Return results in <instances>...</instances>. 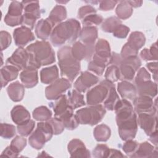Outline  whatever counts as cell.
Segmentation results:
<instances>
[{
  "mask_svg": "<svg viewBox=\"0 0 158 158\" xmlns=\"http://www.w3.org/2000/svg\"><path fill=\"white\" fill-rule=\"evenodd\" d=\"M19 70L10 65H6L1 69V88L6 86L7 84L15 79L19 74Z\"/></svg>",
  "mask_w": 158,
  "mask_h": 158,
  "instance_id": "4316f807",
  "label": "cell"
},
{
  "mask_svg": "<svg viewBox=\"0 0 158 158\" xmlns=\"http://www.w3.org/2000/svg\"><path fill=\"white\" fill-rule=\"evenodd\" d=\"M60 75L72 82L80 71V62L76 59L72 52V48L69 46L62 47L57 51Z\"/></svg>",
  "mask_w": 158,
  "mask_h": 158,
  "instance_id": "3957f363",
  "label": "cell"
},
{
  "mask_svg": "<svg viewBox=\"0 0 158 158\" xmlns=\"http://www.w3.org/2000/svg\"><path fill=\"white\" fill-rule=\"evenodd\" d=\"M47 122L50 124L52 129L54 135L60 134L65 128L63 123L56 117H54L52 118H51L49 120H47Z\"/></svg>",
  "mask_w": 158,
  "mask_h": 158,
  "instance_id": "c3c4849f",
  "label": "cell"
},
{
  "mask_svg": "<svg viewBox=\"0 0 158 158\" xmlns=\"http://www.w3.org/2000/svg\"><path fill=\"white\" fill-rule=\"evenodd\" d=\"M52 106L54 112V117L59 118L63 114H64L71 107L69 106L67 101V96L63 94L57 99H56Z\"/></svg>",
  "mask_w": 158,
  "mask_h": 158,
  "instance_id": "1f68e13d",
  "label": "cell"
},
{
  "mask_svg": "<svg viewBox=\"0 0 158 158\" xmlns=\"http://www.w3.org/2000/svg\"><path fill=\"white\" fill-rule=\"evenodd\" d=\"M115 13L119 19L125 20L131 15L133 7L128 3V1H122L117 5Z\"/></svg>",
  "mask_w": 158,
  "mask_h": 158,
  "instance_id": "d590c367",
  "label": "cell"
},
{
  "mask_svg": "<svg viewBox=\"0 0 158 158\" xmlns=\"http://www.w3.org/2000/svg\"><path fill=\"white\" fill-rule=\"evenodd\" d=\"M106 112L105 107L98 104L79 109L75 115L80 124L93 126L101 121Z\"/></svg>",
  "mask_w": 158,
  "mask_h": 158,
  "instance_id": "277c9868",
  "label": "cell"
},
{
  "mask_svg": "<svg viewBox=\"0 0 158 158\" xmlns=\"http://www.w3.org/2000/svg\"><path fill=\"white\" fill-rule=\"evenodd\" d=\"M120 151L115 149H110V152L109 155V157H125Z\"/></svg>",
  "mask_w": 158,
  "mask_h": 158,
  "instance_id": "6125c7cd",
  "label": "cell"
},
{
  "mask_svg": "<svg viewBox=\"0 0 158 158\" xmlns=\"http://www.w3.org/2000/svg\"><path fill=\"white\" fill-rule=\"evenodd\" d=\"M94 55L105 60L109 64L111 56L109 43L105 39L100 38L97 41L94 47Z\"/></svg>",
  "mask_w": 158,
  "mask_h": 158,
  "instance_id": "cb8c5ba5",
  "label": "cell"
},
{
  "mask_svg": "<svg viewBox=\"0 0 158 158\" xmlns=\"http://www.w3.org/2000/svg\"><path fill=\"white\" fill-rule=\"evenodd\" d=\"M149 80H151V75L147 71V70L144 67L141 68L138 70L137 75L135 77L136 85H138L139 84H141L143 82H145Z\"/></svg>",
  "mask_w": 158,
  "mask_h": 158,
  "instance_id": "f907efd6",
  "label": "cell"
},
{
  "mask_svg": "<svg viewBox=\"0 0 158 158\" xmlns=\"http://www.w3.org/2000/svg\"><path fill=\"white\" fill-rule=\"evenodd\" d=\"M120 71V80L122 81H131L135 75V70L130 65L122 62L118 67Z\"/></svg>",
  "mask_w": 158,
  "mask_h": 158,
  "instance_id": "8d00e7d4",
  "label": "cell"
},
{
  "mask_svg": "<svg viewBox=\"0 0 158 158\" xmlns=\"http://www.w3.org/2000/svg\"><path fill=\"white\" fill-rule=\"evenodd\" d=\"M120 24L122 21L117 17H110L106 19L102 23V30L107 33H113L115 29Z\"/></svg>",
  "mask_w": 158,
  "mask_h": 158,
  "instance_id": "ab89813d",
  "label": "cell"
},
{
  "mask_svg": "<svg viewBox=\"0 0 158 158\" xmlns=\"http://www.w3.org/2000/svg\"><path fill=\"white\" fill-rule=\"evenodd\" d=\"M53 135L50 124L47 121L41 122L37 124L36 130L30 136L28 143L33 148L39 150L51 139Z\"/></svg>",
  "mask_w": 158,
  "mask_h": 158,
  "instance_id": "5b68a950",
  "label": "cell"
},
{
  "mask_svg": "<svg viewBox=\"0 0 158 158\" xmlns=\"http://www.w3.org/2000/svg\"><path fill=\"white\" fill-rule=\"evenodd\" d=\"M79 38L80 41L88 45H94L98 38V29L94 26L83 27L81 30Z\"/></svg>",
  "mask_w": 158,
  "mask_h": 158,
  "instance_id": "d4e9b609",
  "label": "cell"
},
{
  "mask_svg": "<svg viewBox=\"0 0 158 158\" xmlns=\"http://www.w3.org/2000/svg\"><path fill=\"white\" fill-rule=\"evenodd\" d=\"M145 41L146 38L143 33L140 31H133L130 35L127 43L132 48L138 51L144 46Z\"/></svg>",
  "mask_w": 158,
  "mask_h": 158,
  "instance_id": "d6a6232c",
  "label": "cell"
},
{
  "mask_svg": "<svg viewBox=\"0 0 158 158\" xmlns=\"http://www.w3.org/2000/svg\"><path fill=\"white\" fill-rule=\"evenodd\" d=\"M24 13L22 19V26L31 30L34 28L35 22L41 16V10L38 1H22Z\"/></svg>",
  "mask_w": 158,
  "mask_h": 158,
  "instance_id": "52a82bcc",
  "label": "cell"
},
{
  "mask_svg": "<svg viewBox=\"0 0 158 158\" xmlns=\"http://www.w3.org/2000/svg\"><path fill=\"white\" fill-rule=\"evenodd\" d=\"M140 57L144 60H157V43L152 44L150 49L144 48L140 52Z\"/></svg>",
  "mask_w": 158,
  "mask_h": 158,
  "instance_id": "60d3db41",
  "label": "cell"
},
{
  "mask_svg": "<svg viewBox=\"0 0 158 158\" xmlns=\"http://www.w3.org/2000/svg\"><path fill=\"white\" fill-rule=\"evenodd\" d=\"M94 47L95 44L88 45L82 43L80 41H76L72 47V52L73 57L79 61L89 60L94 54Z\"/></svg>",
  "mask_w": 158,
  "mask_h": 158,
  "instance_id": "5bb4252c",
  "label": "cell"
},
{
  "mask_svg": "<svg viewBox=\"0 0 158 158\" xmlns=\"http://www.w3.org/2000/svg\"><path fill=\"white\" fill-rule=\"evenodd\" d=\"M137 93L139 95L148 96L152 98H154L157 93V83L149 80L136 85Z\"/></svg>",
  "mask_w": 158,
  "mask_h": 158,
  "instance_id": "f1b7e54d",
  "label": "cell"
},
{
  "mask_svg": "<svg viewBox=\"0 0 158 158\" xmlns=\"http://www.w3.org/2000/svg\"><path fill=\"white\" fill-rule=\"evenodd\" d=\"M70 87L71 83L69 80L63 77L58 78L46 88V97L48 100H56Z\"/></svg>",
  "mask_w": 158,
  "mask_h": 158,
  "instance_id": "ba28073f",
  "label": "cell"
},
{
  "mask_svg": "<svg viewBox=\"0 0 158 158\" xmlns=\"http://www.w3.org/2000/svg\"><path fill=\"white\" fill-rule=\"evenodd\" d=\"M111 134L110 128L105 124H100L95 127L93 131V136L96 141L105 142L107 141Z\"/></svg>",
  "mask_w": 158,
  "mask_h": 158,
  "instance_id": "e575fe53",
  "label": "cell"
},
{
  "mask_svg": "<svg viewBox=\"0 0 158 158\" xmlns=\"http://www.w3.org/2000/svg\"><path fill=\"white\" fill-rule=\"evenodd\" d=\"M7 93L12 101L19 102L22 100L24 96V86L18 81L13 82L7 88Z\"/></svg>",
  "mask_w": 158,
  "mask_h": 158,
  "instance_id": "484cf974",
  "label": "cell"
},
{
  "mask_svg": "<svg viewBox=\"0 0 158 158\" xmlns=\"http://www.w3.org/2000/svg\"><path fill=\"white\" fill-rule=\"evenodd\" d=\"M27 145V139L23 136H16L11 141L10 146L17 152H21Z\"/></svg>",
  "mask_w": 158,
  "mask_h": 158,
  "instance_id": "7dc6e473",
  "label": "cell"
},
{
  "mask_svg": "<svg viewBox=\"0 0 158 158\" xmlns=\"http://www.w3.org/2000/svg\"><path fill=\"white\" fill-rule=\"evenodd\" d=\"M26 50L28 54V66L39 69L55 62V53L49 42L36 41L28 46Z\"/></svg>",
  "mask_w": 158,
  "mask_h": 158,
  "instance_id": "6da1fadb",
  "label": "cell"
},
{
  "mask_svg": "<svg viewBox=\"0 0 158 158\" xmlns=\"http://www.w3.org/2000/svg\"><path fill=\"white\" fill-rule=\"evenodd\" d=\"M117 91L122 99L133 102L136 98L137 90L136 86L128 81H122L118 83Z\"/></svg>",
  "mask_w": 158,
  "mask_h": 158,
  "instance_id": "ffe728a7",
  "label": "cell"
},
{
  "mask_svg": "<svg viewBox=\"0 0 158 158\" xmlns=\"http://www.w3.org/2000/svg\"><path fill=\"white\" fill-rule=\"evenodd\" d=\"M106 80L114 83L120 80V71L118 67L114 65H109L107 67L105 75Z\"/></svg>",
  "mask_w": 158,
  "mask_h": 158,
  "instance_id": "b9f144b4",
  "label": "cell"
},
{
  "mask_svg": "<svg viewBox=\"0 0 158 158\" xmlns=\"http://www.w3.org/2000/svg\"><path fill=\"white\" fill-rule=\"evenodd\" d=\"M137 123L148 136L157 131V115L149 113H141L137 117Z\"/></svg>",
  "mask_w": 158,
  "mask_h": 158,
  "instance_id": "7c38bea8",
  "label": "cell"
},
{
  "mask_svg": "<svg viewBox=\"0 0 158 158\" xmlns=\"http://www.w3.org/2000/svg\"><path fill=\"white\" fill-rule=\"evenodd\" d=\"M94 14H96V9L91 6L86 5L82 6L79 9L78 12V17L80 19L83 20L86 16Z\"/></svg>",
  "mask_w": 158,
  "mask_h": 158,
  "instance_id": "816d5d0a",
  "label": "cell"
},
{
  "mask_svg": "<svg viewBox=\"0 0 158 158\" xmlns=\"http://www.w3.org/2000/svg\"><path fill=\"white\" fill-rule=\"evenodd\" d=\"M1 49L3 51L7 49L11 43V36L10 34L6 31H1L0 33Z\"/></svg>",
  "mask_w": 158,
  "mask_h": 158,
  "instance_id": "db71d44e",
  "label": "cell"
},
{
  "mask_svg": "<svg viewBox=\"0 0 158 158\" xmlns=\"http://www.w3.org/2000/svg\"><path fill=\"white\" fill-rule=\"evenodd\" d=\"M107 65H108V64L106 61L93 55V60L88 64V69L97 75L101 76Z\"/></svg>",
  "mask_w": 158,
  "mask_h": 158,
  "instance_id": "836d02e7",
  "label": "cell"
},
{
  "mask_svg": "<svg viewBox=\"0 0 158 158\" xmlns=\"http://www.w3.org/2000/svg\"><path fill=\"white\" fill-rule=\"evenodd\" d=\"M20 80L24 86L27 88L35 86L38 82V69L31 67H28L20 74Z\"/></svg>",
  "mask_w": 158,
  "mask_h": 158,
  "instance_id": "d6986e66",
  "label": "cell"
},
{
  "mask_svg": "<svg viewBox=\"0 0 158 158\" xmlns=\"http://www.w3.org/2000/svg\"><path fill=\"white\" fill-rule=\"evenodd\" d=\"M122 61L130 65H131L136 72L141 65V62L139 58L136 56H132L126 59H122Z\"/></svg>",
  "mask_w": 158,
  "mask_h": 158,
  "instance_id": "9f6ffc18",
  "label": "cell"
},
{
  "mask_svg": "<svg viewBox=\"0 0 158 158\" xmlns=\"http://www.w3.org/2000/svg\"><path fill=\"white\" fill-rule=\"evenodd\" d=\"M28 54L23 48H17L12 55L6 60L7 65H10L19 70H24L28 66Z\"/></svg>",
  "mask_w": 158,
  "mask_h": 158,
  "instance_id": "4fadbf2b",
  "label": "cell"
},
{
  "mask_svg": "<svg viewBox=\"0 0 158 158\" xmlns=\"http://www.w3.org/2000/svg\"><path fill=\"white\" fill-rule=\"evenodd\" d=\"M130 31V28L123 25L120 24L118 25L115 30L113 31V36L117 38H125Z\"/></svg>",
  "mask_w": 158,
  "mask_h": 158,
  "instance_id": "f5cc1de1",
  "label": "cell"
},
{
  "mask_svg": "<svg viewBox=\"0 0 158 158\" xmlns=\"http://www.w3.org/2000/svg\"><path fill=\"white\" fill-rule=\"evenodd\" d=\"M118 128V134L123 141L133 139L137 133L138 123L136 113L130 118L117 124Z\"/></svg>",
  "mask_w": 158,
  "mask_h": 158,
  "instance_id": "9c48e42d",
  "label": "cell"
},
{
  "mask_svg": "<svg viewBox=\"0 0 158 158\" xmlns=\"http://www.w3.org/2000/svg\"><path fill=\"white\" fill-rule=\"evenodd\" d=\"M138 53V51L132 48L127 43H125L122 49L120 56H121L122 59H126V58H128L130 57L136 56H137Z\"/></svg>",
  "mask_w": 158,
  "mask_h": 158,
  "instance_id": "11a10c76",
  "label": "cell"
},
{
  "mask_svg": "<svg viewBox=\"0 0 158 158\" xmlns=\"http://www.w3.org/2000/svg\"><path fill=\"white\" fill-rule=\"evenodd\" d=\"M19 155L15 149H14L10 146H7L1 154V157H16Z\"/></svg>",
  "mask_w": 158,
  "mask_h": 158,
  "instance_id": "680465c9",
  "label": "cell"
},
{
  "mask_svg": "<svg viewBox=\"0 0 158 158\" xmlns=\"http://www.w3.org/2000/svg\"><path fill=\"white\" fill-rule=\"evenodd\" d=\"M148 70L151 72L153 75V79L156 82L157 81V62H150L146 65Z\"/></svg>",
  "mask_w": 158,
  "mask_h": 158,
  "instance_id": "94428289",
  "label": "cell"
},
{
  "mask_svg": "<svg viewBox=\"0 0 158 158\" xmlns=\"http://www.w3.org/2000/svg\"><path fill=\"white\" fill-rule=\"evenodd\" d=\"M138 144H139L136 141H133V139H129L126 141L123 144L122 149L126 154L131 157V156L136 151Z\"/></svg>",
  "mask_w": 158,
  "mask_h": 158,
  "instance_id": "681fc988",
  "label": "cell"
},
{
  "mask_svg": "<svg viewBox=\"0 0 158 158\" xmlns=\"http://www.w3.org/2000/svg\"><path fill=\"white\" fill-rule=\"evenodd\" d=\"M118 1H99V9L107 11L114 9Z\"/></svg>",
  "mask_w": 158,
  "mask_h": 158,
  "instance_id": "6f0895ef",
  "label": "cell"
},
{
  "mask_svg": "<svg viewBox=\"0 0 158 158\" xmlns=\"http://www.w3.org/2000/svg\"><path fill=\"white\" fill-rule=\"evenodd\" d=\"M128 2L132 7H140L143 4L142 1H128Z\"/></svg>",
  "mask_w": 158,
  "mask_h": 158,
  "instance_id": "e7e4bbea",
  "label": "cell"
},
{
  "mask_svg": "<svg viewBox=\"0 0 158 158\" xmlns=\"http://www.w3.org/2000/svg\"><path fill=\"white\" fill-rule=\"evenodd\" d=\"M114 110L116 114L117 124L123 122L135 114L131 102L126 99H120L116 104Z\"/></svg>",
  "mask_w": 158,
  "mask_h": 158,
  "instance_id": "9a60e30c",
  "label": "cell"
},
{
  "mask_svg": "<svg viewBox=\"0 0 158 158\" xmlns=\"http://www.w3.org/2000/svg\"><path fill=\"white\" fill-rule=\"evenodd\" d=\"M10 116L13 122L17 125L25 123L30 120L29 112L25 107L20 105L13 107L10 112Z\"/></svg>",
  "mask_w": 158,
  "mask_h": 158,
  "instance_id": "603a6c76",
  "label": "cell"
},
{
  "mask_svg": "<svg viewBox=\"0 0 158 158\" xmlns=\"http://www.w3.org/2000/svg\"><path fill=\"white\" fill-rule=\"evenodd\" d=\"M23 10V7L22 2L12 1L10 4L8 12L4 17V22L6 25L14 27L22 24Z\"/></svg>",
  "mask_w": 158,
  "mask_h": 158,
  "instance_id": "30bf717a",
  "label": "cell"
},
{
  "mask_svg": "<svg viewBox=\"0 0 158 158\" xmlns=\"http://www.w3.org/2000/svg\"><path fill=\"white\" fill-rule=\"evenodd\" d=\"M67 17V10L64 6L60 5L56 6L48 17L55 25L61 23Z\"/></svg>",
  "mask_w": 158,
  "mask_h": 158,
  "instance_id": "4dcf8cb0",
  "label": "cell"
},
{
  "mask_svg": "<svg viewBox=\"0 0 158 158\" xmlns=\"http://www.w3.org/2000/svg\"><path fill=\"white\" fill-rule=\"evenodd\" d=\"M35 125V122L33 120H30L25 123L17 125L18 133L22 136H27L31 134Z\"/></svg>",
  "mask_w": 158,
  "mask_h": 158,
  "instance_id": "ee69618b",
  "label": "cell"
},
{
  "mask_svg": "<svg viewBox=\"0 0 158 158\" xmlns=\"http://www.w3.org/2000/svg\"><path fill=\"white\" fill-rule=\"evenodd\" d=\"M68 151L73 157H90L91 153L88 150L82 141L79 139H73L68 144Z\"/></svg>",
  "mask_w": 158,
  "mask_h": 158,
  "instance_id": "ac0fdd59",
  "label": "cell"
},
{
  "mask_svg": "<svg viewBox=\"0 0 158 158\" xmlns=\"http://www.w3.org/2000/svg\"><path fill=\"white\" fill-rule=\"evenodd\" d=\"M131 157H157V147H154L147 141L138 144V146L131 156Z\"/></svg>",
  "mask_w": 158,
  "mask_h": 158,
  "instance_id": "7402d4cb",
  "label": "cell"
},
{
  "mask_svg": "<svg viewBox=\"0 0 158 158\" xmlns=\"http://www.w3.org/2000/svg\"><path fill=\"white\" fill-rule=\"evenodd\" d=\"M52 112L46 106H40L33 111V117L38 121L45 122L52 117Z\"/></svg>",
  "mask_w": 158,
  "mask_h": 158,
  "instance_id": "f35d334b",
  "label": "cell"
},
{
  "mask_svg": "<svg viewBox=\"0 0 158 158\" xmlns=\"http://www.w3.org/2000/svg\"><path fill=\"white\" fill-rule=\"evenodd\" d=\"M149 141L156 146L157 147V131L149 136Z\"/></svg>",
  "mask_w": 158,
  "mask_h": 158,
  "instance_id": "be15d7a7",
  "label": "cell"
},
{
  "mask_svg": "<svg viewBox=\"0 0 158 158\" xmlns=\"http://www.w3.org/2000/svg\"><path fill=\"white\" fill-rule=\"evenodd\" d=\"M13 36L15 43L19 48H23L35 38L31 29L24 26L15 28L13 32Z\"/></svg>",
  "mask_w": 158,
  "mask_h": 158,
  "instance_id": "e0dca14e",
  "label": "cell"
},
{
  "mask_svg": "<svg viewBox=\"0 0 158 158\" xmlns=\"http://www.w3.org/2000/svg\"><path fill=\"white\" fill-rule=\"evenodd\" d=\"M81 26L80 22L74 19H70L57 25L50 36L51 43L55 47L62 46L66 42H74L80 35Z\"/></svg>",
  "mask_w": 158,
  "mask_h": 158,
  "instance_id": "7a4b0ae2",
  "label": "cell"
},
{
  "mask_svg": "<svg viewBox=\"0 0 158 158\" xmlns=\"http://www.w3.org/2000/svg\"><path fill=\"white\" fill-rule=\"evenodd\" d=\"M110 148L106 144H98L93 151V156L96 158L109 157Z\"/></svg>",
  "mask_w": 158,
  "mask_h": 158,
  "instance_id": "f6af8a7d",
  "label": "cell"
},
{
  "mask_svg": "<svg viewBox=\"0 0 158 158\" xmlns=\"http://www.w3.org/2000/svg\"><path fill=\"white\" fill-rule=\"evenodd\" d=\"M122 59L120 55H119L118 54H117L116 52H112V54H111V56H110V59L109 64L119 67L122 62Z\"/></svg>",
  "mask_w": 158,
  "mask_h": 158,
  "instance_id": "91938a15",
  "label": "cell"
},
{
  "mask_svg": "<svg viewBox=\"0 0 158 158\" xmlns=\"http://www.w3.org/2000/svg\"><path fill=\"white\" fill-rule=\"evenodd\" d=\"M55 25L48 19H41L35 27V34L41 40H45L51 35Z\"/></svg>",
  "mask_w": 158,
  "mask_h": 158,
  "instance_id": "44dd1931",
  "label": "cell"
},
{
  "mask_svg": "<svg viewBox=\"0 0 158 158\" xmlns=\"http://www.w3.org/2000/svg\"><path fill=\"white\" fill-rule=\"evenodd\" d=\"M114 84L105 80L90 90L86 94V102L89 106L101 104L106 99L110 88Z\"/></svg>",
  "mask_w": 158,
  "mask_h": 158,
  "instance_id": "8992f818",
  "label": "cell"
},
{
  "mask_svg": "<svg viewBox=\"0 0 158 158\" xmlns=\"http://www.w3.org/2000/svg\"><path fill=\"white\" fill-rule=\"evenodd\" d=\"M58 77L59 70L56 65L44 68L40 72L41 81L44 84H51L57 80Z\"/></svg>",
  "mask_w": 158,
  "mask_h": 158,
  "instance_id": "83f0119b",
  "label": "cell"
},
{
  "mask_svg": "<svg viewBox=\"0 0 158 158\" xmlns=\"http://www.w3.org/2000/svg\"><path fill=\"white\" fill-rule=\"evenodd\" d=\"M16 130L13 125L6 123H1V136L4 139H10L14 136Z\"/></svg>",
  "mask_w": 158,
  "mask_h": 158,
  "instance_id": "7bdbcfd3",
  "label": "cell"
},
{
  "mask_svg": "<svg viewBox=\"0 0 158 158\" xmlns=\"http://www.w3.org/2000/svg\"><path fill=\"white\" fill-rule=\"evenodd\" d=\"M81 20L84 27L93 26L94 25H98L101 24L102 22L103 18L100 15L94 14H91L86 16Z\"/></svg>",
  "mask_w": 158,
  "mask_h": 158,
  "instance_id": "bcb514c9",
  "label": "cell"
},
{
  "mask_svg": "<svg viewBox=\"0 0 158 158\" xmlns=\"http://www.w3.org/2000/svg\"><path fill=\"white\" fill-rule=\"evenodd\" d=\"M99 78L95 75L87 71L81 72V75L74 83L75 89L80 93H85L87 89L96 85Z\"/></svg>",
  "mask_w": 158,
  "mask_h": 158,
  "instance_id": "2e32d148",
  "label": "cell"
},
{
  "mask_svg": "<svg viewBox=\"0 0 158 158\" xmlns=\"http://www.w3.org/2000/svg\"><path fill=\"white\" fill-rule=\"evenodd\" d=\"M67 97L68 103L73 109L85 105L83 95L76 89H73L69 91Z\"/></svg>",
  "mask_w": 158,
  "mask_h": 158,
  "instance_id": "f546056e",
  "label": "cell"
},
{
  "mask_svg": "<svg viewBox=\"0 0 158 158\" xmlns=\"http://www.w3.org/2000/svg\"><path fill=\"white\" fill-rule=\"evenodd\" d=\"M119 100L120 98L115 90L114 85L110 88L108 95L104 101V107L109 110H114L116 104Z\"/></svg>",
  "mask_w": 158,
  "mask_h": 158,
  "instance_id": "74e56055",
  "label": "cell"
},
{
  "mask_svg": "<svg viewBox=\"0 0 158 158\" xmlns=\"http://www.w3.org/2000/svg\"><path fill=\"white\" fill-rule=\"evenodd\" d=\"M157 99L154 102L152 98L143 95H139L134 100V110L137 114L141 113H149L157 115Z\"/></svg>",
  "mask_w": 158,
  "mask_h": 158,
  "instance_id": "8fae6325",
  "label": "cell"
}]
</instances>
